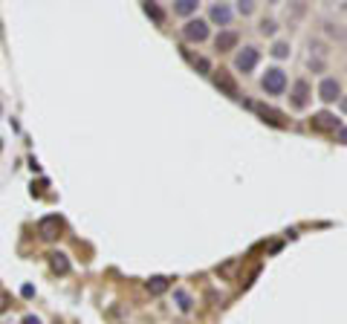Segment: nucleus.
Wrapping results in <instances>:
<instances>
[{
    "label": "nucleus",
    "mask_w": 347,
    "mask_h": 324,
    "mask_svg": "<svg viewBox=\"0 0 347 324\" xmlns=\"http://www.w3.org/2000/svg\"><path fill=\"white\" fill-rule=\"evenodd\" d=\"M260 87H263V93H269V96H281V93L286 90V72L281 70V67H269V70L263 72V78H260Z\"/></svg>",
    "instance_id": "1"
},
{
    "label": "nucleus",
    "mask_w": 347,
    "mask_h": 324,
    "mask_svg": "<svg viewBox=\"0 0 347 324\" xmlns=\"http://www.w3.org/2000/svg\"><path fill=\"white\" fill-rule=\"evenodd\" d=\"M182 35H185V41H191V44H203L205 38H208V20H203V18L188 20L185 26H182Z\"/></svg>",
    "instance_id": "2"
},
{
    "label": "nucleus",
    "mask_w": 347,
    "mask_h": 324,
    "mask_svg": "<svg viewBox=\"0 0 347 324\" xmlns=\"http://www.w3.org/2000/svg\"><path fill=\"white\" fill-rule=\"evenodd\" d=\"M260 61V52L255 49V46H243L241 52H237V58H234V67L241 72H252L255 67H258Z\"/></svg>",
    "instance_id": "3"
},
{
    "label": "nucleus",
    "mask_w": 347,
    "mask_h": 324,
    "mask_svg": "<svg viewBox=\"0 0 347 324\" xmlns=\"http://www.w3.org/2000/svg\"><path fill=\"white\" fill-rule=\"evenodd\" d=\"M289 96H292V107H307V101H310V81H304V78H298L292 84V93H289Z\"/></svg>",
    "instance_id": "4"
},
{
    "label": "nucleus",
    "mask_w": 347,
    "mask_h": 324,
    "mask_svg": "<svg viewBox=\"0 0 347 324\" xmlns=\"http://www.w3.org/2000/svg\"><path fill=\"white\" fill-rule=\"evenodd\" d=\"M214 84H217V87L226 93V96H231V99H237V96H241L237 84H234V78H231L226 70H217V75H214Z\"/></svg>",
    "instance_id": "5"
},
{
    "label": "nucleus",
    "mask_w": 347,
    "mask_h": 324,
    "mask_svg": "<svg viewBox=\"0 0 347 324\" xmlns=\"http://www.w3.org/2000/svg\"><path fill=\"white\" fill-rule=\"evenodd\" d=\"M338 96H341V84H338L336 78H324L318 87V99L321 101H336Z\"/></svg>",
    "instance_id": "6"
},
{
    "label": "nucleus",
    "mask_w": 347,
    "mask_h": 324,
    "mask_svg": "<svg viewBox=\"0 0 347 324\" xmlns=\"http://www.w3.org/2000/svg\"><path fill=\"white\" fill-rule=\"evenodd\" d=\"M315 130H336L338 125H341V119H336L333 113H318V116H312V122H310Z\"/></svg>",
    "instance_id": "7"
},
{
    "label": "nucleus",
    "mask_w": 347,
    "mask_h": 324,
    "mask_svg": "<svg viewBox=\"0 0 347 324\" xmlns=\"http://www.w3.org/2000/svg\"><path fill=\"white\" fill-rule=\"evenodd\" d=\"M38 229H41V234H44L46 240H49V237H55V234L61 232V217H58V214H52V217H44Z\"/></svg>",
    "instance_id": "8"
},
{
    "label": "nucleus",
    "mask_w": 347,
    "mask_h": 324,
    "mask_svg": "<svg viewBox=\"0 0 347 324\" xmlns=\"http://www.w3.org/2000/svg\"><path fill=\"white\" fill-rule=\"evenodd\" d=\"M211 20H214V23H220V26H229V23H231V9L226 6V3L211 6Z\"/></svg>",
    "instance_id": "9"
},
{
    "label": "nucleus",
    "mask_w": 347,
    "mask_h": 324,
    "mask_svg": "<svg viewBox=\"0 0 347 324\" xmlns=\"http://www.w3.org/2000/svg\"><path fill=\"white\" fill-rule=\"evenodd\" d=\"M234 46H237V32H220L217 35V49L220 52H229Z\"/></svg>",
    "instance_id": "10"
},
{
    "label": "nucleus",
    "mask_w": 347,
    "mask_h": 324,
    "mask_svg": "<svg viewBox=\"0 0 347 324\" xmlns=\"http://www.w3.org/2000/svg\"><path fill=\"white\" fill-rule=\"evenodd\" d=\"M249 107H255L260 113V116L266 119V122H272V125H284V116H281V113H278V110H272V107H263V104H249Z\"/></svg>",
    "instance_id": "11"
},
{
    "label": "nucleus",
    "mask_w": 347,
    "mask_h": 324,
    "mask_svg": "<svg viewBox=\"0 0 347 324\" xmlns=\"http://www.w3.org/2000/svg\"><path fill=\"white\" fill-rule=\"evenodd\" d=\"M49 258H52L49 263H52V269H55V272H61V275H64V272H70V261H67V255L55 252V255H49Z\"/></svg>",
    "instance_id": "12"
},
{
    "label": "nucleus",
    "mask_w": 347,
    "mask_h": 324,
    "mask_svg": "<svg viewBox=\"0 0 347 324\" xmlns=\"http://www.w3.org/2000/svg\"><path fill=\"white\" fill-rule=\"evenodd\" d=\"M148 289H151V295H159V292H165V289H168V278H162V275L151 278V281H148Z\"/></svg>",
    "instance_id": "13"
},
{
    "label": "nucleus",
    "mask_w": 347,
    "mask_h": 324,
    "mask_svg": "<svg viewBox=\"0 0 347 324\" xmlns=\"http://www.w3.org/2000/svg\"><path fill=\"white\" fill-rule=\"evenodd\" d=\"M197 6H200L197 0H179V3H174V9H177L179 15H194Z\"/></svg>",
    "instance_id": "14"
},
{
    "label": "nucleus",
    "mask_w": 347,
    "mask_h": 324,
    "mask_svg": "<svg viewBox=\"0 0 347 324\" xmlns=\"http://www.w3.org/2000/svg\"><path fill=\"white\" fill-rule=\"evenodd\" d=\"M174 295H177V304H179V310H182V313H188V310H191V298H188V292H182V289H177Z\"/></svg>",
    "instance_id": "15"
},
{
    "label": "nucleus",
    "mask_w": 347,
    "mask_h": 324,
    "mask_svg": "<svg viewBox=\"0 0 347 324\" xmlns=\"http://www.w3.org/2000/svg\"><path fill=\"white\" fill-rule=\"evenodd\" d=\"M272 55H275V58H286V55H289V44H284V41H278V44L272 46Z\"/></svg>",
    "instance_id": "16"
},
{
    "label": "nucleus",
    "mask_w": 347,
    "mask_h": 324,
    "mask_svg": "<svg viewBox=\"0 0 347 324\" xmlns=\"http://www.w3.org/2000/svg\"><path fill=\"white\" fill-rule=\"evenodd\" d=\"M145 12H148V15L156 20V23H162V9H159V6H153V3H145Z\"/></svg>",
    "instance_id": "17"
},
{
    "label": "nucleus",
    "mask_w": 347,
    "mask_h": 324,
    "mask_svg": "<svg viewBox=\"0 0 347 324\" xmlns=\"http://www.w3.org/2000/svg\"><path fill=\"white\" fill-rule=\"evenodd\" d=\"M275 20H260V35H275Z\"/></svg>",
    "instance_id": "18"
},
{
    "label": "nucleus",
    "mask_w": 347,
    "mask_h": 324,
    "mask_svg": "<svg viewBox=\"0 0 347 324\" xmlns=\"http://www.w3.org/2000/svg\"><path fill=\"white\" fill-rule=\"evenodd\" d=\"M194 67H197L200 72H211V64L205 61V58H197V61H194Z\"/></svg>",
    "instance_id": "19"
},
{
    "label": "nucleus",
    "mask_w": 347,
    "mask_h": 324,
    "mask_svg": "<svg viewBox=\"0 0 347 324\" xmlns=\"http://www.w3.org/2000/svg\"><path fill=\"white\" fill-rule=\"evenodd\" d=\"M252 9H255L252 3H237V12H241V15H252Z\"/></svg>",
    "instance_id": "20"
},
{
    "label": "nucleus",
    "mask_w": 347,
    "mask_h": 324,
    "mask_svg": "<svg viewBox=\"0 0 347 324\" xmlns=\"http://www.w3.org/2000/svg\"><path fill=\"white\" fill-rule=\"evenodd\" d=\"M23 324H41V321H38V315H26V318H23Z\"/></svg>",
    "instance_id": "21"
}]
</instances>
